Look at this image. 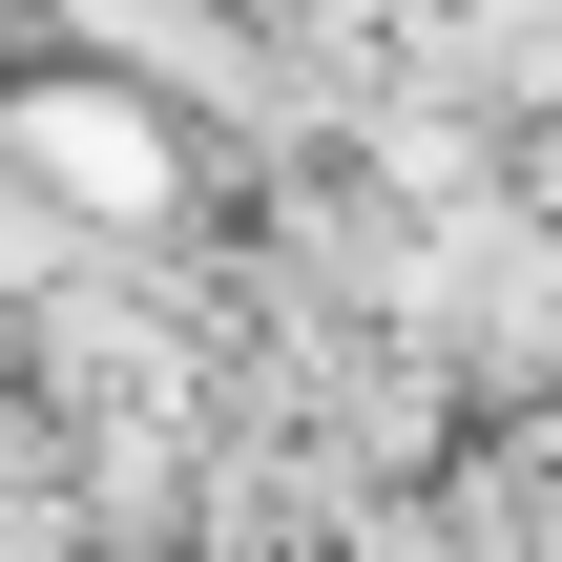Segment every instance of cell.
I'll use <instances>...</instances> for the list:
<instances>
[{"label": "cell", "instance_id": "6da1fadb", "mask_svg": "<svg viewBox=\"0 0 562 562\" xmlns=\"http://www.w3.org/2000/svg\"><path fill=\"white\" fill-rule=\"evenodd\" d=\"M0 146H21V188H63V209H104V229H146L188 167H167V125L146 104H104V83H21L0 104Z\"/></svg>", "mask_w": 562, "mask_h": 562}]
</instances>
